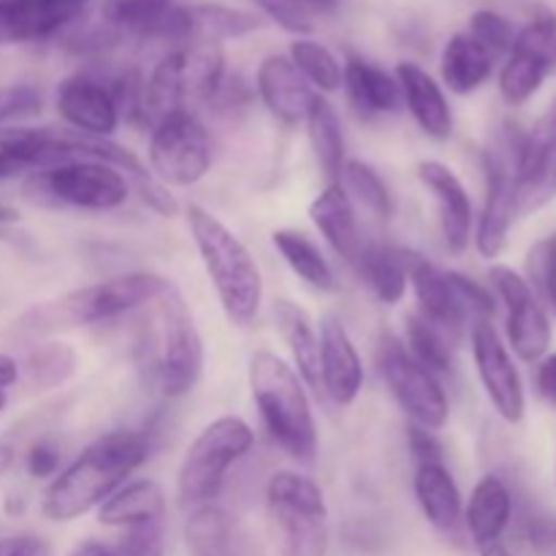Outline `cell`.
Listing matches in <instances>:
<instances>
[{"instance_id":"cell-1","label":"cell","mask_w":556,"mask_h":556,"mask_svg":"<svg viewBox=\"0 0 556 556\" xmlns=\"http://www.w3.org/2000/svg\"><path fill=\"white\" fill-rule=\"evenodd\" d=\"M150 434L114 429L92 440L43 489L41 514L49 521H76L98 510L150 459Z\"/></svg>"},{"instance_id":"cell-2","label":"cell","mask_w":556,"mask_h":556,"mask_svg":"<svg viewBox=\"0 0 556 556\" xmlns=\"http://www.w3.org/2000/svg\"><path fill=\"white\" fill-rule=\"evenodd\" d=\"M185 217L223 313L233 326L248 329L258 320L264 304V277L253 253L220 217L204 206L188 204Z\"/></svg>"},{"instance_id":"cell-3","label":"cell","mask_w":556,"mask_h":556,"mask_svg":"<svg viewBox=\"0 0 556 556\" xmlns=\"http://www.w3.org/2000/svg\"><path fill=\"white\" fill-rule=\"evenodd\" d=\"M250 396L271 443L293 462L313 465L318 456V421L307 386L293 364L271 351L253 353L248 367Z\"/></svg>"},{"instance_id":"cell-4","label":"cell","mask_w":556,"mask_h":556,"mask_svg":"<svg viewBox=\"0 0 556 556\" xmlns=\"http://www.w3.org/2000/svg\"><path fill=\"white\" fill-rule=\"evenodd\" d=\"M168 286L172 280L152 271H128V275L96 282V286L76 288L54 302L36 307L27 318H33L30 329L36 331L106 324V320L136 313L147 304H155L168 291Z\"/></svg>"},{"instance_id":"cell-5","label":"cell","mask_w":556,"mask_h":556,"mask_svg":"<svg viewBox=\"0 0 556 556\" xmlns=\"http://www.w3.org/2000/svg\"><path fill=\"white\" fill-rule=\"evenodd\" d=\"M155 307L157 329L147 340L144 369L163 396L179 400L195 389L204 372V340L174 282Z\"/></svg>"},{"instance_id":"cell-6","label":"cell","mask_w":556,"mask_h":556,"mask_svg":"<svg viewBox=\"0 0 556 556\" xmlns=\"http://www.w3.org/2000/svg\"><path fill=\"white\" fill-rule=\"evenodd\" d=\"M266 510L277 556L329 554V505L309 476L280 470L266 481Z\"/></svg>"},{"instance_id":"cell-7","label":"cell","mask_w":556,"mask_h":556,"mask_svg":"<svg viewBox=\"0 0 556 556\" xmlns=\"http://www.w3.org/2000/svg\"><path fill=\"white\" fill-rule=\"evenodd\" d=\"M255 432L244 418L220 416L206 424L177 467V500L185 510L204 508L223 492L228 470L253 451Z\"/></svg>"},{"instance_id":"cell-8","label":"cell","mask_w":556,"mask_h":556,"mask_svg":"<svg viewBox=\"0 0 556 556\" xmlns=\"http://www.w3.org/2000/svg\"><path fill=\"white\" fill-rule=\"evenodd\" d=\"M25 193L43 204L114 212L128 201L130 182L119 168L96 157H65L41 172H33L25 182Z\"/></svg>"},{"instance_id":"cell-9","label":"cell","mask_w":556,"mask_h":556,"mask_svg":"<svg viewBox=\"0 0 556 556\" xmlns=\"http://www.w3.org/2000/svg\"><path fill=\"white\" fill-rule=\"evenodd\" d=\"M147 168L161 185L190 188L201 182L212 168V139L190 109L155 119L147 144Z\"/></svg>"},{"instance_id":"cell-10","label":"cell","mask_w":556,"mask_h":556,"mask_svg":"<svg viewBox=\"0 0 556 556\" xmlns=\"http://www.w3.org/2000/svg\"><path fill=\"white\" fill-rule=\"evenodd\" d=\"M378 369L410 424L429 429V432L445 429L451 418L448 394L438 375L418 364L402 345V340L391 334L383 337L378 348Z\"/></svg>"},{"instance_id":"cell-11","label":"cell","mask_w":556,"mask_h":556,"mask_svg":"<svg viewBox=\"0 0 556 556\" xmlns=\"http://www.w3.org/2000/svg\"><path fill=\"white\" fill-rule=\"evenodd\" d=\"M489 282H492L494 299L505 304L508 351L527 364L541 362L552 348V320L527 277H521L510 266L494 264L489 269Z\"/></svg>"},{"instance_id":"cell-12","label":"cell","mask_w":556,"mask_h":556,"mask_svg":"<svg viewBox=\"0 0 556 556\" xmlns=\"http://www.w3.org/2000/svg\"><path fill=\"white\" fill-rule=\"evenodd\" d=\"M472 342V362H476L478 380L483 386L489 405L494 407L505 424H521L527 413L525 380H521L519 367L510 356L508 345L497 334L492 320H481L470 329Z\"/></svg>"},{"instance_id":"cell-13","label":"cell","mask_w":556,"mask_h":556,"mask_svg":"<svg viewBox=\"0 0 556 556\" xmlns=\"http://www.w3.org/2000/svg\"><path fill=\"white\" fill-rule=\"evenodd\" d=\"M54 106H58L60 119L74 134L92 136V139H112L123 119L112 87H109L106 71L98 74V71L85 68L65 76L58 85Z\"/></svg>"},{"instance_id":"cell-14","label":"cell","mask_w":556,"mask_h":556,"mask_svg":"<svg viewBox=\"0 0 556 556\" xmlns=\"http://www.w3.org/2000/svg\"><path fill=\"white\" fill-rule=\"evenodd\" d=\"M410 291L418 304L416 313L427 318L432 326H438L443 334H448L459 345L465 331L472 329L476 320H472L470 307H467L459 288H456L454 271L440 269V266L429 264L427 258L413 253Z\"/></svg>"},{"instance_id":"cell-15","label":"cell","mask_w":556,"mask_h":556,"mask_svg":"<svg viewBox=\"0 0 556 556\" xmlns=\"http://www.w3.org/2000/svg\"><path fill=\"white\" fill-rule=\"evenodd\" d=\"M101 20L119 38L190 43V11L177 0H106Z\"/></svg>"},{"instance_id":"cell-16","label":"cell","mask_w":556,"mask_h":556,"mask_svg":"<svg viewBox=\"0 0 556 556\" xmlns=\"http://www.w3.org/2000/svg\"><path fill=\"white\" fill-rule=\"evenodd\" d=\"M418 179L438 204V220L445 250L451 255H462L470 248L472 228H476V212H472V199L467 193L465 182H462L454 168L445 166L443 161H434V157L418 163Z\"/></svg>"},{"instance_id":"cell-17","label":"cell","mask_w":556,"mask_h":556,"mask_svg":"<svg viewBox=\"0 0 556 556\" xmlns=\"http://www.w3.org/2000/svg\"><path fill=\"white\" fill-rule=\"evenodd\" d=\"M320 394L351 407L364 389V362L351 331L337 315L320 320Z\"/></svg>"},{"instance_id":"cell-18","label":"cell","mask_w":556,"mask_h":556,"mask_svg":"<svg viewBox=\"0 0 556 556\" xmlns=\"http://www.w3.org/2000/svg\"><path fill=\"white\" fill-rule=\"evenodd\" d=\"M519 217L514 190V172L503 152H486V201L476 226V250L483 258H500L508 248V233Z\"/></svg>"},{"instance_id":"cell-19","label":"cell","mask_w":556,"mask_h":556,"mask_svg":"<svg viewBox=\"0 0 556 556\" xmlns=\"http://www.w3.org/2000/svg\"><path fill=\"white\" fill-rule=\"evenodd\" d=\"M255 90L266 112L282 125H299L307 119L315 98L320 96L288 60V54H266L255 71Z\"/></svg>"},{"instance_id":"cell-20","label":"cell","mask_w":556,"mask_h":556,"mask_svg":"<svg viewBox=\"0 0 556 556\" xmlns=\"http://www.w3.org/2000/svg\"><path fill=\"white\" fill-rule=\"evenodd\" d=\"M394 76L400 81L402 106H407L421 134L432 141H448L454 134V112L443 85L413 60H402Z\"/></svg>"},{"instance_id":"cell-21","label":"cell","mask_w":556,"mask_h":556,"mask_svg":"<svg viewBox=\"0 0 556 556\" xmlns=\"http://www.w3.org/2000/svg\"><path fill=\"white\" fill-rule=\"evenodd\" d=\"M307 215L309 220H313V226L318 228L320 237L326 239V244H329L345 264L356 266L367 242H364L362 228H358L356 206L348 199L345 190L340 188V182L326 185V188L309 201Z\"/></svg>"},{"instance_id":"cell-22","label":"cell","mask_w":556,"mask_h":556,"mask_svg":"<svg viewBox=\"0 0 556 556\" xmlns=\"http://www.w3.org/2000/svg\"><path fill=\"white\" fill-rule=\"evenodd\" d=\"M342 90L362 117H383L402 109L396 76L358 54H348L342 63Z\"/></svg>"},{"instance_id":"cell-23","label":"cell","mask_w":556,"mask_h":556,"mask_svg":"<svg viewBox=\"0 0 556 556\" xmlns=\"http://www.w3.org/2000/svg\"><path fill=\"white\" fill-rule=\"evenodd\" d=\"M271 318H275L282 342L288 345L299 378L320 394V334L313 315L291 299H277L271 307Z\"/></svg>"},{"instance_id":"cell-24","label":"cell","mask_w":556,"mask_h":556,"mask_svg":"<svg viewBox=\"0 0 556 556\" xmlns=\"http://www.w3.org/2000/svg\"><path fill=\"white\" fill-rule=\"evenodd\" d=\"M413 492H416L418 508L424 519L438 532L456 530L465 514V500H462L459 483L451 476L445 462H424L416 465L413 476Z\"/></svg>"},{"instance_id":"cell-25","label":"cell","mask_w":556,"mask_h":556,"mask_svg":"<svg viewBox=\"0 0 556 556\" xmlns=\"http://www.w3.org/2000/svg\"><path fill=\"white\" fill-rule=\"evenodd\" d=\"M494 63L497 58L470 33H454L440 54V79H443L445 90H451L454 96H472L492 79Z\"/></svg>"},{"instance_id":"cell-26","label":"cell","mask_w":556,"mask_h":556,"mask_svg":"<svg viewBox=\"0 0 556 556\" xmlns=\"http://www.w3.org/2000/svg\"><path fill=\"white\" fill-rule=\"evenodd\" d=\"M510 516H514V497L510 489L500 476H483L481 481L472 486L470 500L465 505V519L467 532H470L472 543L478 548L500 543L503 532L508 530Z\"/></svg>"},{"instance_id":"cell-27","label":"cell","mask_w":556,"mask_h":556,"mask_svg":"<svg viewBox=\"0 0 556 556\" xmlns=\"http://www.w3.org/2000/svg\"><path fill=\"white\" fill-rule=\"evenodd\" d=\"M166 516V492L152 478L128 481L98 508V521L103 527H139L157 525Z\"/></svg>"},{"instance_id":"cell-28","label":"cell","mask_w":556,"mask_h":556,"mask_svg":"<svg viewBox=\"0 0 556 556\" xmlns=\"http://www.w3.org/2000/svg\"><path fill=\"white\" fill-rule=\"evenodd\" d=\"M410 250L391 244H364V253L353 269L367 280L383 304H400L410 288Z\"/></svg>"},{"instance_id":"cell-29","label":"cell","mask_w":556,"mask_h":556,"mask_svg":"<svg viewBox=\"0 0 556 556\" xmlns=\"http://www.w3.org/2000/svg\"><path fill=\"white\" fill-rule=\"evenodd\" d=\"M271 244H275L277 253L282 255L288 269H291L304 286H309L313 291L320 293L337 291V275L334 269H331L329 258H326L324 250H320L307 233L296 231V228H277V231H271Z\"/></svg>"},{"instance_id":"cell-30","label":"cell","mask_w":556,"mask_h":556,"mask_svg":"<svg viewBox=\"0 0 556 556\" xmlns=\"http://www.w3.org/2000/svg\"><path fill=\"white\" fill-rule=\"evenodd\" d=\"M54 130L3 125L0 128V179L41 172L52 163Z\"/></svg>"},{"instance_id":"cell-31","label":"cell","mask_w":556,"mask_h":556,"mask_svg":"<svg viewBox=\"0 0 556 556\" xmlns=\"http://www.w3.org/2000/svg\"><path fill=\"white\" fill-rule=\"evenodd\" d=\"M304 125H307V139L309 147H313L315 163H318V168L329 182H337L342 163L348 161L345 130H342L340 112H337L329 98L318 96Z\"/></svg>"},{"instance_id":"cell-32","label":"cell","mask_w":556,"mask_h":556,"mask_svg":"<svg viewBox=\"0 0 556 556\" xmlns=\"http://www.w3.org/2000/svg\"><path fill=\"white\" fill-rule=\"evenodd\" d=\"M185 543L190 556H239L237 525L215 505L190 510L185 525Z\"/></svg>"},{"instance_id":"cell-33","label":"cell","mask_w":556,"mask_h":556,"mask_svg":"<svg viewBox=\"0 0 556 556\" xmlns=\"http://www.w3.org/2000/svg\"><path fill=\"white\" fill-rule=\"evenodd\" d=\"M190 11V43L206 41L220 43L226 38H242L264 25L258 14L244 9H233L226 3H195Z\"/></svg>"},{"instance_id":"cell-34","label":"cell","mask_w":556,"mask_h":556,"mask_svg":"<svg viewBox=\"0 0 556 556\" xmlns=\"http://www.w3.org/2000/svg\"><path fill=\"white\" fill-rule=\"evenodd\" d=\"M337 182L345 190L348 199L353 201V206H362L367 215L378 217V220H389L391 212H394L389 185H386V179L380 177L372 163L362 161V157H348L342 163Z\"/></svg>"},{"instance_id":"cell-35","label":"cell","mask_w":556,"mask_h":556,"mask_svg":"<svg viewBox=\"0 0 556 556\" xmlns=\"http://www.w3.org/2000/svg\"><path fill=\"white\" fill-rule=\"evenodd\" d=\"M288 60L296 65L299 74H302L320 96L342 90V63L326 43L307 36L296 38V41H291V49H288Z\"/></svg>"},{"instance_id":"cell-36","label":"cell","mask_w":556,"mask_h":556,"mask_svg":"<svg viewBox=\"0 0 556 556\" xmlns=\"http://www.w3.org/2000/svg\"><path fill=\"white\" fill-rule=\"evenodd\" d=\"M402 345L407 348V353L418 364L432 369L434 375L451 372L456 342L418 313L405 315V340H402Z\"/></svg>"},{"instance_id":"cell-37","label":"cell","mask_w":556,"mask_h":556,"mask_svg":"<svg viewBox=\"0 0 556 556\" xmlns=\"http://www.w3.org/2000/svg\"><path fill=\"white\" fill-rule=\"evenodd\" d=\"M548 76L552 74L541 63L527 58V54L508 52L503 68H500V96H503L508 106H521V103L535 98V92L541 90Z\"/></svg>"},{"instance_id":"cell-38","label":"cell","mask_w":556,"mask_h":556,"mask_svg":"<svg viewBox=\"0 0 556 556\" xmlns=\"http://www.w3.org/2000/svg\"><path fill=\"white\" fill-rule=\"evenodd\" d=\"M510 52L527 54L530 60L541 63L548 74L556 71V14L541 9L532 14L525 27H519L510 43Z\"/></svg>"},{"instance_id":"cell-39","label":"cell","mask_w":556,"mask_h":556,"mask_svg":"<svg viewBox=\"0 0 556 556\" xmlns=\"http://www.w3.org/2000/svg\"><path fill=\"white\" fill-rule=\"evenodd\" d=\"M76 372V351L68 342H47L27 356V375L41 391L58 389Z\"/></svg>"},{"instance_id":"cell-40","label":"cell","mask_w":556,"mask_h":556,"mask_svg":"<svg viewBox=\"0 0 556 556\" xmlns=\"http://www.w3.org/2000/svg\"><path fill=\"white\" fill-rule=\"evenodd\" d=\"M527 275H530L527 282L532 286L535 296H541L556 309V233L532 244L530 255H527Z\"/></svg>"},{"instance_id":"cell-41","label":"cell","mask_w":556,"mask_h":556,"mask_svg":"<svg viewBox=\"0 0 556 556\" xmlns=\"http://www.w3.org/2000/svg\"><path fill=\"white\" fill-rule=\"evenodd\" d=\"M467 33H470L478 43H483L494 58L508 54L510 43H514V36H516L514 25H510L503 14H497V11L492 9H478L476 14L470 16V22H467Z\"/></svg>"},{"instance_id":"cell-42","label":"cell","mask_w":556,"mask_h":556,"mask_svg":"<svg viewBox=\"0 0 556 556\" xmlns=\"http://www.w3.org/2000/svg\"><path fill=\"white\" fill-rule=\"evenodd\" d=\"M43 109V96L36 85H0V128L14 119L36 117Z\"/></svg>"},{"instance_id":"cell-43","label":"cell","mask_w":556,"mask_h":556,"mask_svg":"<svg viewBox=\"0 0 556 556\" xmlns=\"http://www.w3.org/2000/svg\"><path fill=\"white\" fill-rule=\"evenodd\" d=\"M109 556H163V521L128 527Z\"/></svg>"},{"instance_id":"cell-44","label":"cell","mask_w":556,"mask_h":556,"mask_svg":"<svg viewBox=\"0 0 556 556\" xmlns=\"http://www.w3.org/2000/svg\"><path fill=\"white\" fill-rule=\"evenodd\" d=\"M261 9L271 16L280 27H286L288 33H296L299 38L307 36L313 30V22H309V9L302 3H277V0H261Z\"/></svg>"},{"instance_id":"cell-45","label":"cell","mask_w":556,"mask_h":556,"mask_svg":"<svg viewBox=\"0 0 556 556\" xmlns=\"http://www.w3.org/2000/svg\"><path fill=\"white\" fill-rule=\"evenodd\" d=\"M25 467L27 476L38 478V481L54 478L60 472V448L54 443H49V440H38V443H33V448L27 451Z\"/></svg>"},{"instance_id":"cell-46","label":"cell","mask_w":556,"mask_h":556,"mask_svg":"<svg viewBox=\"0 0 556 556\" xmlns=\"http://www.w3.org/2000/svg\"><path fill=\"white\" fill-rule=\"evenodd\" d=\"M407 448H410L416 465L443 462V445H440L438 432H429V429L416 427V424H407Z\"/></svg>"},{"instance_id":"cell-47","label":"cell","mask_w":556,"mask_h":556,"mask_svg":"<svg viewBox=\"0 0 556 556\" xmlns=\"http://www.w3.org/2000/svg\"><path fill=\"white\" fill-rule=\"evenodd\" d=\"M0 556H54L52 546L38 535L0 538Z\"/></svg>"},{"instance_id":"cell-48","label":"cell","mask_w":556,"mask_h":556,"mask_svg":"<svg viewBox=\"0 0 556 556\" xmlns=\"http://www.w3.org/2000/svg\"><path fill=\"white\" fill-rule=\"evenodd\" d=\"M535 386L538 394H541L548 405L556 407V353L541 358L535 372Z\"/></svg>"},{"instance_id":"cell-49","label":"cell","mask_w":556,"mask_h":556,"mask_svg":"<svg viewBox=\"0 0 556 556\" xmlns=\"http://www.w3.org/2000/svg\"><path fill=\"white\" fill-rule=\"evenodd\" d=\"M20 380V362L9 353H0V391H9Z\"/></svg>"},{"instance_id":"cell-50","label":"cell","mask_w":556,"mask_h":556,"mask_svg":"<svg viewBox=\"0 0 556 556\" xmlns=\"http://www.w3.org/2000/svg\"><path fill=\"white\" fill-rule=\"evenodd\" d=\"M538 125H541V130L548 136V141H552L554 150H556V96H554L552 106H548V112L543 114V119Z\"/></svg>"},{"instance_id":"cell-51","label":"cell","mask_w":556,"mask_h":556,"mask_svg":"<svg viewBox=\"0 0 556 556\" xmlns=\"http://www.w3.org/2000/svg\"><path fill=\"white\" fill-rule=\"evenodd\" d=\"M68 556H109V546L98 541H85L74 548Z\"/></svg>"},{"instance_id":"cell-52","label":"cell","mask_w":556,"mask_h":556,"mask_svg":"<svg viewBox=\"0 0 556 556\" xmlns=\"http://www.w3.org/2000/svg\"><path fill=\"white\" fill-rule=\"evenodd\" d=\"M261 3V0H258ZM277 3H302L307 9H318V11H331L334 9L337 0H277Z\"/></svg>"},{"instance_id":"cell-53","label":"cell","mask_w":556,"mask_h":556,"mask_svg":"<svg viewBox=\"0 0 556 556\" xmlns=\"http://www.w3.org/2000/svg\"><path fill=\"white\" fill-rule=\"evenodd\" d=\"M14 459H16V451L11 448V445H0V478L11 470Z\"/></svg>"},{"instance_id":"cell-54","label":"cell","mask_w":556,"mask_h":556,"mask_svg":"<svg viewBox=\"0 0 556 556\" xmlns=\"http://www.w3.org/2000/svg\"><path fill=\"white\" fill-rule=\"evenodd\" d=\"M481 556H514V554H510L503 543H492V546L481 548Z\"/></svg>"},{"instance_id":"cell-55","label":"cell","mask_w":556,"mask_h":556,"mask_svg":"<svg viewBox=\"0 0 556 556\" xmlns=\"http://www.w3.org/2000/svg\"><path fill=\"white\" fill-rule=\"evenodd\" d=\"M0 220H16V212L14 210H3V206H0Z\"/></svg>"},{"instance_id":"cell-56","label":"cell","mask_w":556,"mask_h":556,"mask_svg":"<svg viewBox=\"0 0 556 556\" xmlns=\"http://www.w3.org/2000/svg\"><path fill=\"white\" fill-rule=\"evenodd\" d=\"M554 481H556V465H554Z\"/></svg>"}]
</instances>
